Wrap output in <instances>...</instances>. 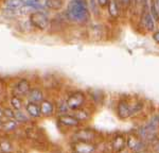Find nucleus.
I'll return each mask as SVG.
<instances>
[{
    "label": "nucleus",
    "instance_id": "f257e3e1",
    "mask_svg": "<svg viewBox=\"0 0 159 153\" xmlns=\"http://www.w3.org/2000/svg\"><path fill=\"white\" fill-rule=\"evenodd\" d=\"M67 16L69 19L78 22H84L88 19L89 12L85 0H72L68 4L67 7Z\"/></svg>",
    "mask_w": 159,
    "mask_h": 153
},
{
    "label": "nucleus",
    "instance_id": "f03ea898",
    "mask_svg": "<svg viewBox=\"0 0 159 153\" xmlns=\"http://www.w3.org/2000/svg\"><path fill=\"white\" fill-rule=\"evenodd\" d=\"M30 22L33 27L37 28V29L46 30L49 27L50 20L45 13H43L40 11H36L30 14Z\"/></svg>",
    "mask_w": 159,
    "mask_h": 153
},
{
    "label": "nucleus",
    "instance_id": "7ed1b4c3",
    "mask_svg": "<svg viewBox=\"0 0 159 153\" xmlns=\"http://www.w3.org/2000/svg\"><path fill=\"white\" fill-rule=\"evenodd\" d=\"M84 102H85V96H84V94L81 93V91H76V93H73L72 95L69 96L67 104L69 109L74 111V109H78L81 108L84 104Z\"/></svg>",
    "mask_w": 159,
    "mask_h": 153
},
{
    "label": "nucleus",
    "instance_id": "20e7f679",
    "mask_svg": "<svg viewBox=\"0 0 159 153\" xmlns=\"http://www.w3.org/2000/svg\"><path fill=\"white\" fill-rule=\"evenodd\" d=\"M141 24H142L143 28H144L147 31H153L154 28H155V21H154V17L152 13L148 10H145L142 13V16H141Z\"/></svg>",
    "mask_w": 159,
    "mask_h": 153
},
{
    "label": "nucleus",
    "instance_id": "39448f33",
    "mask_svg": "<svg viewBox=\"0 0 159 153\" xmlns=\"http://www.w3.org/2000/svg\"><path fill=\"white\" fill-rule=\"evenodd\" d=\"M96 150V146L88 141H80L73 145V151L75 153H92Z\"/></svg>",
    "mask_w": 159,
    "mask_h": 153
},
{
    "label": "nucleus",
    "instance_id": "423d86ee",
    "mask_svg": "<svg viewBox=\"0 0 159 153\" xmlns=\"http://www.w3.org/2000/svg\"><path fill=\"white\" fill-rule=\"evenodd\" d=\"M117 113L119 115L120 118L124 119V118H127V117L132 116V115L134 114V111H133V108H130L126 102L121 101L119 104H118Z\"/></svg>",
    "mask_w": 159,
    "mask_h": 153
},
{
    "label": "nucleus",
    "instance_id": "0eeeda50",
    "mask_svg": "<svg viewBox=\"0 0 159 153\" xmlns=\"http://www.w3.org/2000/svg\"><path fill=\"white\" fill-rule=\"evenodd\" d=\"M58 121H60L61 124L67 126V127H78L80 124V120L74 115L72 116V115L63 114L58 117Z\"/></svg>",
    "mask_w": 159,
    "mask_h": 153
},
{
    "label": "nucleus",
    "instance_id": "6e6552de",
    "mask_svg": "<svg viewBox=\"0 0 159 153\" xmlns=\"http://www.w3.org/2000/svg\"><path fill=\"white\" fill-rule=\"evenodd\" d=\"M30 83L29 81L27 80H20L18 83L16 84V86H15V93L17 94V95H28L30 91Z\"/></svg>",
    "mask_w": 159,
    "mask_h": 153
},
{
    "label": "nucleus",
    "instance_id": "1a4fd4ad",
    "mask_svg": "<svg viewBox=\"0 0 159 153\" xmlns=\"http://www.w3.org/2000/svg\"><path fill=\"white\" fill-rule=\"evenodd\" d=\"M127 147L136 152H141L143 151L145 145L142 141H140L139 139L136 138V137H129V139H127Z\"/></svg>",
    "mask_w": 159,
    "mask_h": 153
},
{
    "label": "nucleus",
    "instance_id": "9d476101",
    "mask_svg": "<svg viewBox=\"0 0 159 153\" xmlns=\"http://www.w3.org/2000/svg\"><path fill=\"white\" fill-rule=\"evenodd\" d=\"M127 145V140L125 139L124 136L122 135H118L112 140V149L116 152L121 151V150H124V147Z\"/></svg>",
    "mask_w": 159,
    "mask_h": 153
},
{
    "label": "nucleus",
    "instance_id": "9b49d317",
    "mask_svg": "<svg viewBox=\"0 0 159 153\" xmlns=\"http://www.w3.org/2000/svg\"><path fill=\"white\" fill-rule=\"evenodd\" d=\"M25 109H27L28 114H29L31 117H34V118H38V117H39L40 115H42L40 106H38V104L35 103V102L30 101L29 103L27 104Z\"/></svg>",
    "mask_w": 159,
    "mask_h": 153
},
{
    "label": "nucleus",
    "instance_id": "f8f14e48",
    "mask_svg": "<svg viewBox=\"0 0 159 153\" xmlns=\"http://www.w3.org/2000/svg\"><path fill=\"white\" fill-rule=\"evenodd\" d=\"M75 137L81 141H89L94 137V133L91 131V130H87V129H83L80 130L75 133Z\"/></svg>",
    "mask_w": 159,
    "mask_h": 153
},
{
    "label": "nucleus",
    "instance_id": "ddd939ff",
    "mask_svg": "<svg viewBox=\"0 0 159 153\" xmlns=\"http://www.w3.org/2000/svg\"><path fill=\"white\" fill-rule=\"evenodd\" d=\"M40 111H42V114L45 115V116H51L53 114V111H54V106L50 101L43 100L40 102Z\"/></svg>",
    "mask_w": 159,
    "mask_h": 153
},
{
    "label": "nucleus",
    "instance_id": "4468645a",
    "mask_svg": "<svg viewBox=\"0 0 159 153\" xmlns=\"http://www.w3.org/2000/svg\"><path fill=\"white\" fill-rule=\"evenodd\" d=\"M28 97H29L30 101L35 102V103H37V102H42L43 98L42 90H40V89H38V88L30 89L29 94H28Z\"/></svg>",
    "mask_w": 159,
    "mask_h": 153
},
{
    "label": "nucleus",
    "instance_id": "2eb2a0df",
    "mask_svg": "<svg viewBox=\"0 0 159 153\" xmlns=\"http://www.w3.org/2000/svg\"><path fill=\"white\" fill-rule=\"evenodd\" d=\"M108 13L111 17L116 18L119 15V3L117 0H109L108 2Z\"/></svg>",
    "mask_w": 159,
    "mask_h": 153
},
{
    "label": "nucleus",
    "instance_id": "dca6fc26",
    "mask_svg": "<svg viewBox=\"0 0 159 153\" xmlns=\"http://www.w3.org/2000/svg\"><path fill=\"white\" fill-rule=\"evenodd\" d=\"M45 6L50 10H60L64 6V1L63 0H46Z\"/></svg>",
    "mask_w": 159,
    "mask_h": 153
},
{
    "label": "nucleus",
    "instance_id": "f3484780",
    "mask_svg": "<svg viewBox=\"0 0 159 153\" xmlns=\"http://www.w3.org/2000/svg\"><path fill=\"white\" fill-rule=\"evenodd\" d=\"M24 4L34 10L43 9V4L40 3V0H24Z\"/></svg>",
    "mask_w": 159,
    "mask_h": 153
},
{
    "label": "nucleus",
    "instance_id": "a211bd4d",
    "mask_svg": "<svg viewBox=\"0 0 159 153\" xmlns=\"http://www.w3.org/2000/svg\"><path fill=\"white\" fill-rule=\"evenodd\" d=\"M74 116L76 117V118L79 119L80 121H83V120H86V119H88L89 118V114L87 113L86 111H84V109H74Z\"/></svg>",
    "mask_w": 159,
    "mask_h": 153
},
{
    "label": "nucleus",
    "instance_id": "6ab92c4d",
    "mask_svg": "<svg viewBox=\"0 0 159 153\" xmlns=\"http://www.w3.org/2000/svg\"><path fill=\"white\" fill-rule=\"evenodd\" d=\"M24 6V0H7V7L11 9H19Z\"/></svg>",
    "mask_w": 159,
    "mask_h": 153
},
{
    "label": "nucleus",
    "instance_id": "aec40b11",
    "mask_svg": "<svg viewBox=\"0 0 159 153\" xmlns=\"http://www.w3.org/2000/svg\"><path fill=\"white\" fill-rule=\"evenodd\" d=\"M16 126H17V123H16V121H14V120H7L4 123H2V126L1 128L4 130V131H13V130H15L16 129Z\"/></svg>",
    "mask_w": 159,
    "mask_h": 153
},
{
    "label": "nucleus",
    "instance_id": "412c9836",
    "mask_svg": "<svg viewBox=\"0 0 159 153\" xmlns=\"http://www.w3.org/2000/svg\"><path fill=\"white\" fill-rule=\"evenodd\" d=\"M14 118H15V120L18 121V122L29 121V117H28L25 113H22V112H20V111H15Z\"/></svg>",
    "mask_w": 159,
    "mask_h": 153
},
{
    "label": "nucleus",
    "instance_id": "4be33fe9",
    "mask_svg": "<svg viewBox=\"0 0 159 153\" xmlns=\"http://www.w3.org/2000/svg\"><path fill=\"white\" fill-rule=\"evenodd\" d=\"M11 104L15 111H19L21 109V100H20L18 97H13L11 99Z\"/></svg>",
    "mask_w": 159,
    "mask_h": 153
},
{
    "label": "nucleus",
    "instance_id": "5701e85b",
    "mask_svg": "<svg viewBox=\"0 0 159 153\" xmlns=\"http://www.w3.org/2000/svg\"><path fill=\"white\" fill-rule=\"evenodd\" d=\"M3 115L7 118H14V115H15V111H12L11 109H3Z\"/></svg>",
    "mask_w": 159,
    "mask_h": 153
},
{
    "label": "nucleus",
    "instance_id": "b1692460",
    "mask_svg": "<svg viewBox=\"0 0 159 153\" xmlns=\"http://www.w3.org/2000/svg\"><path fill=\"white\" fill-rule=\"evenodd\" d=\"M117 1H118V3H119L120 6H122L123 7H127L132 3L133 0H117Z\"/></svg>",
    "mask_w": 159,
    "mask_h": 153
},
{
    "label": "nucleus",
    "instance_id": "393cba45",
    "mask_svg": "<svg viewBox=\"0 0 159 153\" xmlns=\"http://www.w3.org/2000/svg\"><path fill=\"white\" fill-rule=\"evenodd\" d=\"M98 1V3H99V6L100 7H106V6H108V2H109V0H97Z\"/></svg>",
    "mask_w": 159,
    "mask_h": 153
},
{
    "label": "nucleus",
    "instance_id": "a878e982",
    "mask_svg": "<svg viewBox=\"0 0 159 153\" xmlns=\"http://www.w3.org/2000/svg\"><path fill=\"white\" fill-rule=\"evenodd\" d=\"M153 38H154V40H155L156 43H158V44H159V30L157 32H155V34L153 35Z\"/></svg>",
    "mask_w": 159,
    "mask_h": 153
},
{
    "label": "nucleus",
    "instance_id": "bb28decb",
    "mask_svg": "<svg viewBox=\"0 0 159 153\" xmlns=\"http://www.w3.org/2000/svg\"><path fill=\"white\" fill-rule=\"evenodd\" d=\"M155 7H156V9H157V10H158V12H159V0H156Z\"/></svg>",
    "mask_w": 159,
    "mask_h": 153
},
{
    "label": "nucleus",
    "instance_id": "cd10ccee",
    "mask_svg": "<svg viewBox=\"0 0 159 153\" xmlns=\"http://www.w3.org/2000/svg\"><path fill=\"white\" fill-rule=\"evenodd\" d=\"M155 148H156V150H157V151L159 152V141L157 142V145H156V147H155Z\"/></svg>",
    "mask_w": 159,
    "mask_h": 153
},
{
    "label": "nucleus",
    "instance_id": "c85d7f7f",
    "mask_svg": "<svg viewBox=\"0 0 159 153\" xmlns=\"http://www.w3.org/2000/svg\"><path fill=\"white\" fill-rule=\"evenodd\" d=\"M116 153H127L126 151H124V150H121V151H118V152H116Z\"/></svg>",
    "mask_w": 159,
    "mask_h": 153
},
{
    "label": "nucleus",
    "instance_id": "c756f323",
    "mask_svg": "<svg viewBox=\"0 0 159 153\" xmlns=\"http://www.w3.org/2000/svg\"><path fill=\"white\" fill-rule=\"evenodd\" d=\"M3 116V111H1V109H0V117H2Z\"/></svg>",
    "mask_w": 159,
    "mask_h": 153
},
{
    "label": "nucleus",
    "instance_id": "7c9ffc66",
    "mask_svg": "<svg viewBox=\"0 0 159 153\" xmlns=\"http://www.w3.org/2000/svg\"><path fill=\"white\" fill-rule=\"evenodd\" d=\"M81 1H83V0H81Z\"/></svg>",
    "mask_w": 159,
    "mask_h": 153
},
{
    "label": "nucleus",
    "instance_id": "2f4dec72",
    "mask_svg": "<svg viewBox=\"0 0 159 153\" xmlns=\"http://www.w3.org/2000/svg\"><path fill=\"white\" fill-rule=\"evenodd\" d=\"M74 153H75V152H74Z\"/></svg>",
    "mask_w": 159,
    "mask_h": 153
}]
</instances>
